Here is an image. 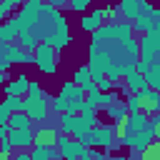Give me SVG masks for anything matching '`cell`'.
I'll return each instance as SVG.
<instances>
[{
  "mask_svg": "<svg viewBox=\"0 0 160 160\" xmlns=\"http://www.w3.org/2000/svg\"><path fill=\"white\" fill-rule=\"evenodd\" d=\"M50 102H52V95L48 90H42V95L38 98H25V115L32 120V122H42L50 118Z\"/></svg>",
  "mask_w": 160,
  "mask_h": 160,
  "instance_id": "cell-1",
  "label": "cell"
},
{
  "mask_svg": "<svg viewBox=\"0 0 160 160\" xmlns=\"http://www.w3.org/2000/svg\"><path fill=\"white\" fill-rule=\"evenodd\" d=\"M35 68L42 75H55L58 72V52H55L52 45H48V42L38 45V50H35Z\"/></svg>",
  "mask_w": 160,
  "mask_h": 160,
  "instance_id": "cell-2",
  "label": "cell"
},
{
  "mask_svg": "<svg viewBox=\"0 0 160 160\" xmlns=\"http://www.w3.org/2000/svg\"><path fill=\"white\" fill-rule=\"evenodd\" d=\"M70 42H72V35H70V25H68V18L60 12V15L55 18V32L50 35L48 45H52V48H55V52H62L65 48H70Z\"/></svg>",
  "mask_w": 160,
  "mask_h": 160,
  "instance_id": "cell-3",
  "label": "cell"
},
{
  "mask_svg": "<svg viewBox=\"0 0 160 160\" xmlns=\"http://www.w3.org/2000/svg\"><path fill=\"white\" fill-rule=\"evenodd\" d=\"M8 140L12 142L15 152H18V150H25V152H30V150L35 148V130H10Z\"/></svg>",
  "mask_w": 160,
  "mask_h": 160,
  "instance_id": "cell-4",
  "label": "cell"
},
{
  "mask_svg": "<svg viewBox=\"0 0 160 160\" xmlns=\"http://www.w3.org/2000/svg\"><path fill=\"white\" fill-rule=\"evenodd\" d=\"M28 88H30V78L25 75V72H20L18 78H12V80H8L5 82V88H2V95L5 98H25L28 95Z\"/></svg>",
  "mask_w": 160,
  "mask_h": 160,
  "instance_id": "cell-5",
  "label": "cell"
},
{
  "mask_svg": "<svg viewBox=\"0 0 160 160\" xmlns=\"http://www.w3.org/2000/svg\"><path fill=\"white\" fill-rule=\"evenodd\" d=\"M58 138H60V128L58 125H40L35 130V145L58 148Z\"/></svg>",
  "mask_w": 160,
  "mask_h": 160,
  "instance_id": "cell-6",
  "label": "cell"
},
{
  "mask_svg": "<svg viewBox=\"0 0 160 160\" xmlns=\"http://www.w3.org/2000/svg\"><path fill=\"white\" fill-rule=\"evenodd\" d=\"M158 105H160V92H155L150 88L145 92H140V112L142 115H148V118L158 115Z\"/></svg>",
  "mask_w": 160,
  "mask_h": 160,
  "instance_id": "cell-7",
  "label": "cell"
},
{
  "mask_svg": "<svg viewBox=\"0 0 160 160\" xmlns=\"http://www.w3.org/2000/svg\"><path fill=\"white\" fill-rule=\"evenodd\" d=\"M120 90H122V92H128V95H140V92H145V90H148L145 75H140V72L135 70L132 75H128V78H125V82L120 85Z\"/></svg>",
  "mask_w": 160,
  "mask_h": 160,
  "instance_id": "cell-8",
  "label": "cell"
},
{
  "mask_svg": "<svg viewBox=\"0 0 160 160\" xmlns=\"http://www.w3.org/2000/svg\"><path fill=\"white\" fill-rule=\"evenodd\" d=\"M118 10H120V18L125 22H135L140 18V0H120Z\"/></svg>",
  "mask_w": 160,
  "mask_h": 160,
  "instance_id": "cell-9",
  "label": "cell"
},
{
  "mask_svg": "<svg viewBox=\"0 0 160 160\" xmlns=\"http://www.w3.org/2000/svg\"><path fill=\"white\" fill-rule=\"evenodd\" d=\"M105 115L112 120V125H122L125 120H128V105H125V100H120V102H115V105H110L108 110H105Z\"/></svg>",
  "mask_w": 160,
  "mask_h": 160,
  "instance_id": "cell-10",
  "label": "cell"
},
{
  "mask_svg": "<svg viewBox=\"0 0 160 160\" xmlns=\"http://www.w3.org/2000/svg\"><path fill=\"white\" fill-rule=\"evenodd\" d=\"M30 160H62L60 150L58 148H42V145H35L30 150Z\"/></svg>",
  "mask_w": 160,
  "mask_h": 160,
  "instance_id": "cell-11",
  "label": "cell"
},
{
  "mask_svg": "<svg viewBox=\"0 0 160 160\" xmlns=\"http://www.w3.org/2000/svg\"><path fill=\"white\" fill-rule=\"evenodd\" d=\"M145 82H148V88H150V90L160 92V55H158V58L152 60L150 70L145 72Z\"/></svg>",
  "mask_w": 160,
  "mask_h": 160,
  "instance_id": "cell-12",
  "label": "cell"
},
{
  "mask_svg": "<svg viewBox=\"0 0 160 160\" xmlns=\"http://www.w3.org/2000/svg\"><path fill=\"white\" fill-rule=\"evenodd\" d=\"M78 125H80V115H68V112L60 115V135H70L72 138Z\"/></svg>",
  "mask_w": 160,
  "mask_h": 160,
  "instance_id": "cell-13",
  "label": "cell"
},
{
  "mask_svg": "<svg viewBox=\"0 0 160 160\" xmlns=\"http://www.w3.org/2000/svg\"><path fill=\"white\" fill-rule=\"evenodd\" d=\"M8 125H10V130H32V120L25 112H12Z\"/></svg>",
  "mask_w": 160,
  "mask_h": 160,
  "instance_id": "cell-14",
  "label": "cell"
},
{
  "mask_svg": "<svg viewBox=\"0 0 160 160\" xmlns=\"http://www.w3.org/2000/svg\"><path fill=\"white\" fill-rule=\"evenodd\" d=\"M78 88H88L90 82H92V78H90V70H88V65H80V68H75V72H72V78H70Z\"/></svg>",
  "mask_w": 160,
  "mask_h": 160,
  "instance_id": "cell-15",
  "label": "cell"
},
{
  "mask_svg": "<svg viewBox=\"0 0 160 160\" xmlns=\"http://www.w3.org/2000/svg\"><path fill=\"white\" fill-rule=\"evenodd\" d=\"M20 8H22V2H20V0H2V2H0V25H2V20L8 22L10 12H18Z\"/></svg>",
  "mask_w": 160,
  "mask_h": 160,
  "instance_id": "cell-16",
  "label": "cell"
},
{
  "mask_svg": "<svg viewBox=\"0 0 160 160\" xmlns=\"http://www.w3.org/2000/svg\"><path fill=\"white\" fill-rule=\"evenodd\" d=\"M132 30L142 38V35H148L150 30H152V15H140L135 22H132Z\"/></svg>",
  "mask_w": 160,
  "mask_h": 160,
  "instance_id": "cell-17",
  "label": "cell"
},
{
  "mask_svg": "<svg viewBox=\"0 0 160 160\" xmlns=\"http://www.w3.org/2000/svg\"><path fill=\"white\" fill-rule=\"evenodd\" d=\"M2 55L12 62V65H20V58H22V50H20V45L18 42H10V45H5L2 48Z\"/></svg>",
  "mask_w": 160,
  "mask_h": 160,
  "instance_id": "cell-18",
  "label": "cell"
},
{
  "mask_svg": "<svg viewBox=\"0 0 160 160\" xmlns=\"http://www.w3.org/2000/svg\"><path fill=\"white\" fill-rule=\"evenodd\" d=\"M98 28H100V22H98V20H95V18L90 15V12L80 18V30H82V32H90V35H92V32H95Z\"/></svg>",
  "mask_w": 160,
  "mask_h": 160,
  "instance_id": "cell-19",
  "label": "cell"
},
{
  "mask_svg": "<svg viewBox=\"0 0 160 160\" xmlns=\"http://www.w3.org/2000/svg\"><path fill=\"white\" fill-rule=\"evenodd\" d=\"M60 92H62L65 98H80V95H85V92H82V90L72 82V80H65V82L60 85Z\"/></svg>",
  "mask_w": 160,
  "mask_h": 160,
  "instance_id": "cell-20",
  "label": "cell"
},
{
  "mask_svg": "<svg viewBox=\"0 0 160 160\" xmlns=\"http://www.w3.org/2000/svg\"><path fill=\"white\" fill-rule=\"evenodd\" d=\"M10 42H18V35L2 22V25H0V50H2L5 45H10Z\"/></svg>",
  "mask_w": 160,
  "mask_h": 160,
  "instance_id": "cell-21",
  "label": "cell"
},
{
  "mask_svg": "<svg viewBox=\"0 0 160 160\" xmlns=\"http://www.w3.org/2000/svg\"><path fill=\"white\" fill-rule=\"evenodd\" d=\"M50 108L58 112V115H65L68 112V98L62 95V92H58L55 98H52V102H50Z\"/></svg>",
  "mask_w": 160,
  "mask_h": 160,
  "instance_id": "cell-22",
  "label": "cell"
},
{
  "mask_svg": "<svg viewBox=\"0 0 160 160\" xmlns=\"http://www.w3.org/2000/svg\"><path fill=\"white\" fill-rule=\"evenodd\" d=\"M2 102L8 105L10 112H25V98H15V95H12V98H5Z\"/></svg>",
  "mask_w": 160,
  "mask_h": 160,
  "instance_id": "cell-23",
  "label": "cell"
},
{
  "mask_svg": "<svg viewBox=\"0 0 160 160\" xmlns=\"http://www.w3.org/2000/svg\"><path fill=\"white\" fill-rule=\"evenodd\" d=\"M68 8H70L72 12H80V18H82V15H88V10H90V0H70Z\"/></svg>",
  "mask_w": 160,
  "mask_h": 160,
  "instance_id": "cell-24",
  "label": "cell"
},
{
  "mask_svg": "<svg viewBox=\"0 0 160 160\" xmlns=\"http://www.w3.org/2000/svg\"><path fill=\"white\" fill-rule=\"evenodd\" d=\"M142 160H160V140H155V142L142 152Z\"/></svg>",
  "mask_w": 160,
  "mask_h": 160,
  "instance_id": "cell-25",
  "label": "cell"
},
{
  "mask_svg": "<svg viewBox=\"0 0 160 160\" xmlns=\"http://www.w3.org/2000/svg\"><path fill=\"white\" fill-rule=\"evenodd\" d=\"M125 105H128V112H140V95H128L125 98Z\"/></svg>",
  "mask_w": 160,
  "mask_h": 160,
  "instance_id": "cell-26",
  "label": "cell"
},
{
  "mask_svg": "<svg viewBox=\"0 0 160 160\" xmlns=\"http://www.w3.org/2000/svg\"><path fill=\"white\" fill-rule=\"evenodd\" d=\"M38 95H42V85L38 80H30V88H28V95L25 98H38Z\"/></svg>",
  "mask_w": 160,
  "mask_h": 160,
  "instance_id": "cell-27",
  "label": "cell"
},
{
  "mask_svg": "<svg viewBox=\"0 0 160 160\" xmlns=\"http://www.w3.org/2000/svg\"><path fill=\"white\" fill-rule=\"evenodd\" d=\"M10 115H12V112L8 110V105L0 102V125H8V122H10Z\"/></svg>",
  "mask_w": 160,
  "mask_h": 160,
  "instance_id": "cell-28",
  "label": "cell"
},
{
  "mask_svg": "<svg viewBox=\"0 0 160 160\" xmlns=\"http://www.w3.org/2000/svg\"><path fill=\"white\" fill-rule=\"evenodd\" d=\"M0 152H8V155H15V148H12V142L5 138V140H0Z\"/></svg>",
  "mask_w": 160,
  "mask_h": 160,
  "instance_id": "cell-29",
  "label": "cell"
},
{
  "mask_svg": "<svg viewBox=\"0 0 160 160\" xmlns=\"http://www.w3.org/2000/svg\"><path fill=\"white\" fill-rule=\"evenodd\" d=\"M90 15H92L100 25H105V12H102V8H92V10H90Z\"/></svg>",
  "mask_w": 160,
  "mask_h": 160,
  "instance_id": "cell-30",
  "label": "cell"
},
{
  "mask_svg": "<svg viewBox=\"0 0 160 160\" xmlns=\"http://www.w3.org/2000/svg\"><path fill=\"white\" fill-rule=\"evenodd\" d=\"M20 65H35V52H25V50H22V58H20Z\"/></svg>",
  "mask_w": 160,
  "mask_h": 160,
  "instance_id": "cell-31",
  "label": "cell"
},
{
  "mask_svg": "<svg viewBox=\"0 0 160 160\" xmlns=\"http://www.w3.org/2000/svg\"><path fill=\"white\" fill-rule=\"evenodd\" d=\"M150 125H152V128H155V140H160V112H158V115H152V118H150Z\"/></svg>",
  "mask_w": 160,
  "mask_h": 160,
  "instance_id": "cell-32",
  "label": "cell"
},
{
  "mask_svg": "<svg viewBox=\"0 0 160 160\" xmlns=\"http://www.w3.org/2000/svg\"><path fill=\"white\" fill-rule=\"evenodd\" d=\"M10 65H12V62H10V60H8L5 55H2V50H0V72H5V75H8V70H10Z\"/></svg>",
  "mask_w": 160,
  "mask_h": 160,
  "instance_id": "cell-33",
  "label": "cell"
},
{
  "mask_svg": "<svg viewBox=\"0 0 160 160\" xmlns=\"http://www.w3.org/2000/svg\"><path fill=\"white\" fill-rule=\"evenodd\" d=\"M110 158H112V155H108L105 150H95V152H92V160H110Z\"/></svg>",
  "mask_w": 160,
  "mask_h": 160,
  "instance_id": "cell-34",
  "label": "cell"
},
{
  "mask_svg": "<svg viewBox=\"0 0 160 160\" xmlns=\"http://www.w3.org/2000/svg\"><path fill=\"white\" fill-rule=\"evenodd\" d=\"M50 5H52V8L58 10V12H60L62 8H68V2H65V0H50Z\"/></svg>",
  "mask_w": 160,
  "mask_h": 160,
  "instance_id": "cell-35",
  "label": "cell"
},
{
  "mask_svg": "<svg viewBox=\"0 0 160 160\" xmlns=\"http://www.w3.org/2000/svg\"><path fill=\"white\" fill-rule=\"evenodd\" d=\"M5 82H8V75H5V72H0V90L5 88Z\"/></svg>",
  "mask_w": 160,
  "mask_h": 160,
  "instance_id": "cell-36",
  "label": "cell"
}]
</instances>
